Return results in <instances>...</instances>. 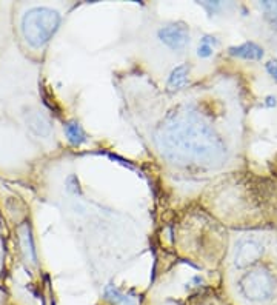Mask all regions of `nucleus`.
I'll use <instances>...</instances> for the list:
<instances>
[{
    "label": "nucleus",
    "mask_w": 277,
    "mask_h": 305,
    "mask_svg": "<svg viewBox=\"0 0 277 305\" xmlns=\"http://www.w3.org/2000/svg\"><path fill=\"white\" fill-rule=\"evenodd\" d=\"M153 140L160 156L177 167L216 170L228 159L222 136L193 105L169 111L156 127Z\"/></svg>",
    "instance_id": "obj_1"
},
{
    "label": "nucleus",
    "mask_w": 277,
    "mask_h": 305,
    "mask_svg": "<svg viewBox=\"0 0 277 305\" xmlns=\"http://www.w3.org/2000/svg\"><path fill=\"white\" fill-rule=\"evenodd\" d=\"M62 22V16L57 10L48 7L31 8L22 19V34L33 48L45 47Z\"/></svg>",
    "instance_id": "obj_2"
},
{
    "label": "nucleus",
    "mask_w": 277,
    "mask_h": 305,
    "mask_svg": "<svg viewBox=\"0 0 277 305\" xmlns=\"http://www.w3.org/2000/svg\"><path fill=\"white\" fill-rule=\"evenodd\" d=\"M242 294L252 302L268 300L274 293V279L266 268H252L240 279Z\"/></svg>",
    "instance_id": "obj_3"
},
{
    "label": "nucleus",
    "mask_w": 277,
    "mask_h": 305,
    "mask_svg": "<svg viewBox=\"0 0 277 305\" xmlns=\"http://www.w3.org/2000/svg\"><path fill=\"white\" fill-rule=\"evenodd\" d=\"M263 251H265V248L262 245V242H259L257 239H252V237L240 239L236 243L234 253H232L234 267L239 270H245V268L255 265V263L262 259Z\"/></svg>",
    "instance_id": "obj_4"
},
{
    "label": "nucleus",
    "mask_w": 277,
    "mask_h": 305,
    "mask_svg": "<svg viewBox=\"0 0 277 305\" xmlns=\"http://www.w3.org/2000/svg\"><path fill=\"white\" fill-rule=\"evenodd\" d=\"M157 39L173 51L182 53L189 45V28L183 22H171L159 28Z\"/></svg>",
    "instance_id": "obj_5"
},
{
    "label": "nucleus",
    "mask_w": 277,
    "mask_h": 305,
    "mask_svg": "<svg viewBox=\"0 0 277 305\" xmlns=\"http://www.w3.org/2000/svg\"><path fill=\"white\" fill-rule=\"evenodd\" d=\"M25 122L28 130L39 137L48 139L53 134V124L50 117L40 110H31L27 116H25Z\"/></svg>",
    "instance_id": "obj_6"
},
{
    "label": "nucleus",
    "mask_w": 277,
    "mask_h": 305,
    "mask_svg": "<svg viewBox=\"0 0 277 305\" xmlns=\"http://www.w3.org/2000/svg\"><path fill=\"white\" fill-rule=\"evenodd\" d=\"M228 54L232 56V57H237V59L251 60V62H259V60L263 59L265 51L257 44L245 42V44H240V45H236V47H229Z\"/></svg>",
    "instance_id": "obj_7"
},
{
    "label": "nucleus",
    "mask_w": 277,
    "mask_h": 305,
    "mask_svg": "<svg viewBox=\"0 0 277 305\" xmlns=\"http://www.w3.org/2000/svg\"><path fill=\"white\" fill-rule=\"evenodd\" d=\"M188 76H189V67L186 64L177 65L168 77V82H166L168 91L177 93V91L183 90L188 84Z\"/></svg>",
    "instance_id": "obj_8"
},
{
    "label": "nucleus",
    "mask_w": 277,
    "mask_h": 305,
    "mask_svg": "<svg viewBox=\"0 0 277 305\" xmlns=\"http://www.w3.org/2000/svg\"><path fill=\"white\" fill-rule=\"evenodd\" d=\"M63 131H65L67 140L73 147H80L88 142V134L85 133L83 127L77 120H68L67 124L63 125Z\"/></svg>",
    "instance_id": "obj_9"
},
{
    "label": "nucleus",
    "mask_w": 277,
    "mask_h": 305,
    "mask_svg": "<svg viewBox=\"0 0 277 305\" xmlns=\"http://www.w3.org/2000/svg\"><path fill=\"white\" fill-rule=\"evenodd\" d=\"M19 236H20V245H22V250L25 253V257L36 265L37 262V254H36V248H34V240H33V234L30 230V225H22V228L19 230Z\"/></svg>",
    "instance_id": "obj_10"
},
{
    "label": "nucleus",
    "mask_w": 277,
    "mask_h": 305,
    "mask_svg": "<svg viewBox=\"0 0 277 305\" xmlns=\"http://www.w3.org/2000/svg\"><path fill=\"white\" fill-rule=\"evenodd\" d=\"M105 299L110 300L113 305H137L136 299L130 294H125L116 285H106L105 288Z\"/></svg>",
    "instance_id": "obj_11"
},
{
    "label": "nucleus",
    "mask_w": 277,
    "mask_h": 305,
    "mask_svg": "<svg viewBox=\"0 0 277 305\" xmlns=\"http://www.w3.org/2000/svg\"><path fill=\"white\" fill-rule=\"evenodd\" d=\"M260 8L263 11V16L266 19V22L274 30H277V2H269V0H266V2L260 4Z\"/></svg>",
    "instance_id": "obj_12"
},
{
    "label": "nucleus",
    "mask_w": 277,
    "mask_h": 305,
    "mask_svg": "<svg viewBox=\"0 0 277 305\" xmlns=\"http://www.w3.org/2000/svg\"><path fill=\"white\" fill-rule=\"evenodd\" d=\"M212 53H214V48L209 47V45H205V44H200L199 48H197V56L202 57V59H208V57H211Z\"/></svg>",
    "instance_id": "obj_13"
},
{
    "label": "nucleus",
    "mask_w": 277,
    "mask_h": 305,
    "mask_svg": "<svg viewBox=\"0 0 277 305\" xmlns=\"http://www.w3.org/2000/svg\"><path fill=\"white\" fill-rule=\"evenodd\" d=\"M265 68H266L268 74L277 82V60H269V62H266Z\"/></svg>",
    "instance_id": "obj_14"
},
{
    "label": "nucleus",
    "mask_w": 277,
    "mask_h": 305,
    "mask_svg": "<svg viewBox=\"0 0 277 305\" xmlns=\"http://www.w3.org/2000/svg\"><path fill=\"white\" fill-rule=\"evenodd\" d=\"M200 44H205V45H209V47L214 48L216 45H219V40L214 36H203L202 40H200Z\"/></svg>",
    "instance_id": "obj_15"
},
{
    "label": "nucleus",
    "mask_w": 277,
    "mask_h": 305,
    "mask_svg": "<svg viewBox=\"0 0 277 305\" xmlns=\"http://www.w3.org/2000/svg\"><path fill=\"white\" fill-rule=\"evenodd\" d=\"M202 5H203V7H205V8H206V10H208L211 14L214 13L216 10H219V8H220V4H219V2H214V4H202Z\"/></svg>",
    "instance_id": "obj_16"
}]
</instances>
